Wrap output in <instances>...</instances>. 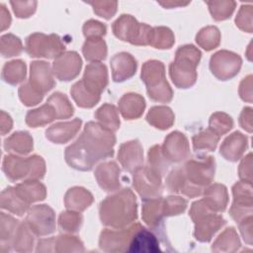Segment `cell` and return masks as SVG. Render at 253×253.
<instances>
[{
	"label": "cell",
	"instance_id": "1",
	"mask_svg": "<svg viewBox=\"0 0 253 253\" xmlns=\"http://www.w3.org/2000/svg\"><path fill=\"white\" fill-rule=\"evenodd\" d=\"M115 142L112 130L89 122L80 137L65 149L66 162L77 170H91L97 161L114 155Z\"/></svg>",
	"mask_w": 253,
	"mask_h": 253
},
{
	"label": "cell",
	"instance_id": "2",
	"mask_svg": "<svg viewBox=\"0 0 253 253\" xmlns=\"http://www.w3.org/2000/svg\"><path fill=\"white\" fill-rule=\"evenodd\" d=\"M100 217L105 225L123 228L137 217L135 196L129 189L107 197L100 205Z\"/></svg>",
	"mask_w": 253,
	"mask_h": 253
},
{
	"label": "cell",
	"instance_id": "3",
	"mask_svg": "<svg viewBox=\"0 0 253 253\" xmlns=\"http://www.w3.org/2000/svg\"><path fill=\"white\" fill-rule=\"evenodd\" d=\"M201 55V51L192 44L178 48L175 60L169 67L171 79L178 88H189L196 82V67Z\"/></svg>",
	"mask_w": 253,
	"mask_h": 253
},
{
	"label": "cell",
	"instance_id": "4",
	"mask_svg": "<svg viewBox=\"0 0 253 253\" xmlns=\"http://www.w3.org/2000/svg\"><path fill=\"white\" fill-rule=\"evenodd\" d=\"M2 169L6 177L12 182L22 179H26V181L36 180L43 177L44 161L37 155L28 158L5 155Z\"/></svg>",
	"mask_w": 253,
	"mask_h": 253
},
{
	"label": "cell",
	"instance_id": "5",
	"mask_svg": "<svg viewBox=\"0 0 253 253\" xmlns=\"http://www.w3.org/2000/svg\"><path fill=\"white\" fill-rule=\"evenodd\" d=\"M141 80L145 83L150 99L167 103L172 99V90L166 81L162 62L157 60L146 61L141 69Z\"/></svg>",
	"mask_w": 253,
	"mask_h": 253
},
{
	"label": "cell",
	"instance_id": "6",
	"mask_svg": "<svg viewBox=\"0 0 253 253\" xmlns=\"http://www.w3.org/2000/svg\"><path fill=\"white\" fill-rule=\"evenodd\" d=\"M190 215L195 222L194 235L201 242L210 241L214 232L225 224V220L220 215L215 214L204 200L195 202L192 205Z\"/></svg>",
	"mask_w": 253,
	"mask_h": 253
},
{
	"label": "cell",
	"instance_id": "7",
	"mask_svg": "<svg viewBox=\"0 0 253 253\" xmlns=\"http://www.w3.org/2000/svg\"><path fill=\"white\" fill-rule=\"evenodd\" d=\"M151 29L145 24L138 23L130 15H122L113 24V31L117 38L136 45L148 44Z\"/></svg>",
	"mask_w": 253,
	"mask_h": 253
},
{
	"label": "cell",
	"instance_id": "8",
	"mask_svg": "<svg viewBox=\"0 0 253 253\" xmlns=\"http://www.w3.org/2000/svg\"><path fill=\"white\" fill-rule=\"evenodd\" d=\"M65 46L56 35L45 36L43 34H33L26 40V51L31 57H57Z\"/></svg>",
	"mask_w": 253,
	"mask_h": 253
},
{
	"label": "cell",
	"instance_id": "9",
	"mask_svg": "<svg viewBox=\"0 0 253 253\" xmlns=\"http://www.w3.org/2000/svg\"><path fill=\"white\" fill-rule=\"evenodd\" d=\"M182 169L187 180L193 186L203 190V187L209 185L213 179L214 159L211 156L191 159Z\"/></svg>",
	"mask_w": 253,
	"mask_h": 253
},
{
	"label": "cell",
	"instance_id": "10",
	"mask_svg": "<svg viewBox=\"0 0 253 253\" xmlns=\"http://www.w3.org/2000/svg\"><path fill=\"white\" fill-rule=\"evenodd\" d=\"M133 187L143 200L158 198L162 193L161 175L151 166L140 167L134 173Z\"/></svg>",
	"mask_w": 253,
	"mask_h": 253
},
{
	"label": "cell",
	"instance_id": "11",
	"mask_svg": "<svg viewBox=\"0 0 253 253\" xmlns=\"http://www.w3.org/2000/svg\"><path fill=\"white\" fill-rule=\"evenodd\" d=\"M241 66V58L231 51L220 50L211 57L210 68L219 80H227L235 76Z\"/></svg>",
	"mask_w": 253,
	"mask_h": 253
},
{
	"label": "cell",
	"instance_id": "12",
	"mask_svg": "<svg viewBox=\"0 0 253 253\" xmlns=\"http://www.w3.org/2000/svg\"><path fill=\"white\" fill-rule=\"evenodd\" d=\"M55 218L53 211L46 205L35 206L28 213L26 223L36 235H46L54 231Z\"/></svg>",
	"mask_w": 253,
	"mask_h": 253
},
{
	"label": "cell",
	"instance_id": "13",
	"mask_svg": "<svg viewBox=\"0 0 253 253\" xmlns=\"http://www.w3.org/2000/svg\"><path fill=\"white\" fill-rule=\"evenodd\" d=\"M140 226L139 223L128 228H120L117 230L105 229L101 233L100 237V247L104 251H126V245H129V242L132 238L133 233Z\"/></svg>",
	"mask_w": 253,
	"mask_h": 253
},
{
	"label": "cell",
	"instance_id": "14",
	"mask_svg": "<svg viewBox=\"0 0 253 253\" xmlns=\"http://www.w3.org/2000/svg\"><path fill=\"white\" fill-rule=\"evenodd\" d=\"M26 84L35 93L43 97V95L55 85L49 70L48 63L44 61L32 62L30 80Z\"/></svg>",
	"mask_w": 253,
	"mask_h": 253
},
{
	"label": "cell",
	"instance_id": "15",
	"mask_svg": "<svg viewBox=\"0 0 253 253\" xmlns=\"http://www.w3.org/2000/svg\"><path fill=\"white\" fill-rule=\"evenodd\" d=\"M81 63V58L75 51L61 53L52 64L53 73L59 80L69 81L78 75Z\"/></svg>",
	"mask_w": 253,
	"mask_h": 253
},
{
	"label": "cell",
	"instance_id": "16",
	"mask_svg": "<svg viewBox=\"0 0 253 253\" xmlns=\"http://www.w3.org/2000/svg\"><path fill=\"white\" fill-rule=\"evenodd\" d=\"M85 89L95 96H99L108 83L107 68L100 62L90 63L85 68L84 77L81 80Z\"/></svg>",
	"mask_w": 253,
	"mask_h": 253
},
{
	"label": "cell",
	"instance_id": "17",
	"mask_svg": "<svg viewBox=\"0 0 253 253\" xmlns=\"http://www.w3.org/2000/svg\"><path fill=\"white\" fill-rule=\"evenodd\" d=\"M162 153L167 159L180 162L186 159L190 155V149L188 144V139L179 131L171 132L164 141Z\"/></svg>",
	"mask_w": 253,
	"mask_h": 253
},
{
	"label": "cell",
	"instance_id": "18",
	"mask_svg": "<svg viewBox=\"0 0 253 253\" xmlns=\"http://www.w3.org/2000/svg\"><path fill=\"white\" fill-rule=\"evenodd\" d=\"M118 159L123 165L124 169L128 172L136 171L142 167L143 153L140 143L137 140L127 141L121 145Z\"/></svg>",
	"mask_w": 253,
	"mask_h": 253
},
{
	"label": "cell",
	"instance_id": "19",
	"mask_svg": "<svg viewBox=\"0 0 253 253\" xmlns=\"http://www.w3.org/2000/svg\"><path fill=\"white\" fill-rule=\"evenodd\" d=\"M113 79L115 82H122L130 78L136 70V60L126 52L116 54L111 59Z\"/></svg>",
	"mask_w": 253,
	"mask_h": 253
},
{
	"label": "cell",
	"instance_id": "20",
	"mask_svg": "<svg viewBox=\"0 0 253 253\" xmlns=\"http://www.w3.org/2000/svg\"><path fill=\"white\" fill-rule=\"evenodd\" d=\"M128 252H158L160 251L158 240L155 235L148 231L143 226H139L137 230L133 233L132 238L129 242Z\"/></svg>",
	"mask_w": 253,
	"mask_h": 253
},
{
	"label": "cell",
	"instance_id": "21",
	"mask_svg": "<svg viewBox=\"0 0 253 253\" xmlns=\"http://www.w3.org/2000/svg\"><path fill=\"white\" fill-rule=\"evenodd\" d=\"M81 123V120L75 119L72 122L55 124L46 129L45 136L54 143H65L76 134Z\"/></svg>",
	"mask_w": 253,
	"mask_h": 253
},
{
	"label": "cell",
	"instance_id": "22",
	"mask_svg": "<svg viewBox=\"0 0 253 253\" xmlns=\"http://www.w3.org/2000/svg\"><path fill=\"white\" fill-rule=\"evenodd\" d=\"M120 169L115 162H106L99 165L95 171V177L102 189L111 192L120 187Z\"/></svg>",
	"mask_w": 253,
	"mask_h": 253
},
{
	"label": "cell",
	"instance_id": "23",
	"mask_svg": "<svg viewBox=\"0 0 253 253\" xmlns=\"http://www.w3.org/2000/svg\"><path fill=\"white\" fill-rule=\"evenodd\" d=\"M247 147V138L239 131L229 135L220 146V154L227 160L236 161Z\"/></svg>",
	"mask_w": 253,
	"mask_h": 253
},
{
	"label": "cell",
	"instance_id": "24",
	"mask_svg": "<svg viewBox=\"0 0 253 253\" xmlns=\"http://www.w3.org/2000/svg\"><path fill=\"white\" fill-rule=\"evenodd\" d=\"M119 108L126 120H133L141 116L145 108V102L144 99L138 94L129 93L121 98Z\"/></svg>",
	"mask_w": 253,
	"mask_h": 253
},
{
	"label": "cell",
	"instance_id": "25",
	"mask_svg": "<svg viewBox=\"0 0 253 253\" xmlns=\"http://www.w3.org/2000/svg\"><path fill=\"white\" fill-rule=\"evenodd\" d=\"M17 194L21 199L30 205L33 202L42 201L45 197V188L36 180H28L15 187Z\"/></svg>",
	"mask_w": 253,
	"mask_h": 253
},
{
	"label": "cell",
	"instance_id": "26",
	"mask_svg": "<svg viewBox=\"0 0 253 253\" xmlns=\"http://www.w3.org/2000/svg\"><path fill=\"white\" fill-rule=\"evenodd\" d=\"M4 149L9 152L27 154L33 149V138L27 131H17L4 140Z\"/></svg>",
	"mask_w": 253,
	"mask_h": 253
},
{
	"label": "cell",
	"instance_id": "27",
	"mask_svg": "<svg viewBox=\"0 0 253 253\" xmlns=\"http://www.w3.org/2000/svg\"><path fill=\"white\" fill-rule=\"evenodd\" d=\"M204 202L213 211H223L227 205V192L223 185L215 184L205 191Z\"/></svg>",
	"mask_w": 253,
	"mask_h": 253
},
{
	"label": "cell",
	"instance_id": "28",
	"mask_svg": "<svg viewBox=\"0 0 253 253\" xmlns=\"http://www.w3.org/2000/svg\"><path fill=\"white\" fill-rule=\"evenodd\" d=\"M93 201L92 195L85 189L80 187H74L69 189L65 195V207L68 210L83 211L88 208Z\"/></svg>",
	"mask_w": 253,
	"mask_h": 253
},
{
	"label": "cell",
	"instance_id": "29",
	"mask_svg": "<svg viewBox=\"0 0 253 253\" xmlns=\"http://www.w3.org/2000/svg\"><path fill=\"white\" fill-rule=\"evenodd\" d=\"M1 208L17 215H23L29 209V205L17 194L15 187H8L1 193Z\"/></svg>",
	"mask_w": 253,
	"mask_h": 253
},
{
	"label": "cell",
	"instance_id": "30",
	"mask_svg": "<svg viewBox=\"0 0 253 253\" xmlns=\"http://www.w3.org/2000/svg\"><path fill=\"white\" fill-rule=\"evenodd\" d=\"M57 119L56 112L51 104L46 102L39 109L29 111L26 116V124L31 127H37L43 126Z\"/></svg>",
	"mask_w": 253,
	"mask_h": 253
},
{
	"label": "cell",
	"instance_id": "31",
	"mask_svg": "<svg viewBox=\"0 0 253 253\" xmlns=\"http://www.w3.org/2000/svg\"><path fill=\"white\" fill-rule=\"evenodd\" d=\"M163 213V199L154 198L148 201L144 200L142 207V217L149 226H156L160 221Z\"/></svg>",
	"mask_w": 253,
	"mask_h": 253
},
{
	"label": "cell",
	"instance_id": "32",
	"mask_svg": "<svg viewBox=\"0 0 253 253\" xmlns=\"http://www.w3.org/2000/svg\"><path fill=\"white\" fill-rule=\"evenodd\" d=\"M147 122L159 129L169 128L174 122V115L168 107H153L146 116Z\"/></svg>",
	"mask_w": 253,
	"mask_h": 253
},
{
	"label": "cell",
	"instance_id": "33",
	"mask_svg": "<svg viewBox=\"0 0 253 253\" xmlns=\"http://www.w3.org/2000/svg\"><path fill=\"white\" fill-rule=\"evenodd\" d=\"M19 224L17 219L1 212V250L4 251L6 247V251H9V247L13 246L14 236Z\"/></svg>",
	"mask_w": 253,
	"mask_h": 253
},
{
	"label": "cell",
	"instance_id": "34",
	"mask_svg": "<svg viewBox=\"0 0 253 253\" xmlns=\"http://www.w3.org/2000/svg\"><path fill=\"white\" fill-rule=\"evenodd\" d=\"M82 51L87 60L98 61L106 58L107 46L101 38H91L86 40Z\"/></svg>",
	"mask_w": 253,
	"mask_h": 253
},
{
	"label": "cell",
	"instance_id": "35",
	"mask_svg": "<svg viewBox=\"0 0 253 253\" xmlns=\"http://www.w3.org/2000/svg\"><path fill=\"white\" fill-rule=\"evenodd\" d=\"M26 76V64L22 60L7 62L2 70V78L5 82L16 85L22 82Z\"/></svg>",
	"mask_w": 253,
	"mask_h": 253
},
{
	"label": "cell",
	"instance_id": "36",
	"mask_svg": "<svg viewBox=\"0 0 253 253\" xmlns=\"http://www.w3.org/2000/svg\"><path fill=\"white\" fill-rule=\"evenodd\" d=\"M95 117L100 121L101 126L104 127L115 131L119 128L120 120L118 117V112L115 106L105 104L100 109L97 110Z\"/></svg>",
	"mask_w": 253,
	"mask_h": 253
},
{
	"label": "cell",
	"instance_id": "37",
	"mask_svg": "<svg viewBox=\"0 0 253 253\" xmlns=\"http://www.w3.org/2000/svg\"><path fill=\"white\" fill-rule=\"evenodd\" d=\"M174 42V36L168 28L156 27L151 29L148 44L156 48H170Z\"/></svg>",
	"mask_w": 253,
	"mask_h": 253
},
{
	"label": "cell",
	"instance_id": "38",
	"mask_svg": "<svg viewBox=\"0 0 253 253\" xmlns=\"http://www.w3.org/2000/svg\"><path fill=\"white\" fill-rule=\"evenodd\" d=\"M32 233L33 231L30 229V227L26 222L20 223L16 230L14 240H13L14 249L19 252L31 251L34 243V238Z\"/></svg>",
	"mask_w": 253,
	"mask_h": 253
},
{
	"label": "cell",
	"instance_id": "39",
	"mask_svg": "<svg viewBox=\"0 0 253 253\" xmlns=\"http://www.w3.org/2000/svg\"><path fill=\"white\" fill-rule=\"evenodd\" d=\"M70 93L76 104L82 108H92L98 103L100 99L99 96H95L88 92L83 86L81 80L72 86Z\"/></svg>",
	"mask_w": 253,
	"mask_h": 253
},
{
	"label": "cell",
	"instance_id": "40",
	"mask_svg": "<svg viewBox=\"0 0 253 253\" xmlns=\"http://www.w3.org/2000/svg\"><path fill=\"white\" fill-rule=\"evenodd\" d=\"M219 31L216 27H207L202 29L196 37V42L206 50L215 48L219 43Z\"/></svg>",
	"mask_w": 253,
	"mask_h": 253
},
{
	"label": "cell",
	"instance_id": "41",
	"mask_svg": "<svg viewBox=\"0 0 253 253\" xmlns=\"http://www.w3.org/2000/svg\"><path fill=\"white\" fill-rule=\"evenodd\" d=\"M240 243L238 236L234 228H226V230L218 236L216 241L212 245V250L214 251H231L232 246L234 250L238 249Z\"/></svg>",
	"mask_w": 253,
	"mask_h": 253
},
{
	"label": "cell",
	"instance_id": "42",
	"mask_svg": "<svg viewBox=\"0 0 253 253\" xmlns=\"http://www.w3.org/2000/svg\"><path fill=\"white\" fill-rule=\"evenodd\" d=\"M47 102L53 106L56 112L57 119H66L72 116L73 108L64 94H61L59 92L53 93L48 98Z\"/></svg>",
	"mask_w": 253,
	"mask_h": 253
},
{
	"label": "cell",
	"instance_id": "43",
	"mask_svg": "<svg viewBox=\"0 0 253 253\" xmlns=\"http://www.w3.org/2000/svg\"><path fill=\"white\" fill-rule=\"evenodd\" d=\"M219 136L211 129H206L193 136V145L195 150L208 149L212 151L215 149Z\"/></svg>",
	"mask_w": 253,
	"mask_h": 253
},
{
	"label": "cell",
	"instance_id": "44",
	"mask_svg": "<svg viewBox=\"0 0 253 253\" xmlns=\"http://www.w3.org/2000/svg\"><path fill=\"white\" fill-rule=\"evenodd\" d=\"M1 54L3 57H11L22 52L23 45L21 40L12 35L6 34L1 37Z\"/></svg>",
	"mask_w": 253,
	"mask_h": 253
},
{
	"label": "cell",
	"instance_id": "45",
	"mask_svg": "<svg viewBox=\"0 0 253 253\" xmlns=\"http://www.w3.org/2000/svg\"><path fill=\"white\" fill-rule=\"evenodd\" d=\"M232 126V119L223 113H215L210 119V129H211L218 136L228 131Z\"/></svg>",
	"mask_w": 253,
	"mask_h": 253
},
{
	"label": "cell",
	"instance_id": "46",
	"mask_svg": "<svg viewBox=\"0 0 253 253\" xmlns=\"http://www.w3.org/2000/svg\"><path fill=\"white\" fill-rule=\"evenodd\" d=\"M212 18L216 21L225 20L230 17L234 10L235 2H208Z\"/></svg>",
	"mask_w": 253,
	"mask_h": 253
},
{
	"label": "cell",
	"instance_id": "47",
	"mask_svg": "<svg viewBox=\"0 0 253 253\" xmlns=\"http://www.w3.org/2000/svg\"><path fill=\"white\" fill-rule=\"evenodd\" d=\"M58 223L61 230L75 232L80 228L82 215L77 212H62L59 216Z\"/></svg>",
	"mask_w": 253,
	"mask_h": 253
},
{
	"label": "cell",
	"instance_id": "48",
	"mask_svg": "<svg viewBox=\"0 0 253 253\" xmlns=\"http://www.w3.org/2000/svg\"><path fill=\"white\" fill-rule=\"evenodd\" d=\"M187 207V201L180 197H168L163 200V213L165 216L179 214Z\"/></svg>",
	"mask_w": 253,
	"mask_h": 253
},
{
	"label": "cell",
	"instance_id": "49",
	"mask_svg": "<svg viewBox=\"0 0 253 253\" xmlns=\"http://www.w3.org/2000/svg\"><path fill=\"white\" fill-rule=\"evenodd\" d=\"M148 162L150 166L156 170L160 175H163L168 168V163L166 162V158L162 156V152L160 146L155 145L148 152Z\"/></svg>",
	"mask_w": 253,
	"mask_h": 253
},
{
	"label": "cell",
	"instance_id": "50",
	"mask_svg": "<svg viewBox=\"0 0 253 253\" xmlns=\"http://www.w3.org/2000/svg\"><path fill=\"white\" fill-rule=\"evenodd\" d=\"M10 4L13 7V11L18 18H28L30 17L36 10L37 2L29 1V2H20V1H11Z\"/></svg>",
	"mask_w": 253,
	"mask_h": 253
},
{
	"label": "cell",
	"instance_id": "51",
	"mask_svg": "<svg viewBox=\"0 0 253 253\" xmlns=\"http://www.w3.org/2000/svg\"><path fill=\"white\" fill-rule=\"evenodd\" d=\"M83 34L86 39L100 38L106 34V26L98 21L90 20L84 24Z\"/></svg>",
	"mask_w": 253,
	"mask_h": 253
},
{
	"label": "cell",
	"instance_id": "52",
	"mask_svg": "<svg viewBox=\"0 0 253 253\" xmlns=\"http://www.w3.org/2000/svg\"><path fill=\"white\" fill-rule=\"evenodd\" d=\"M94 12L107 20L111 19L117 10V2H90Z\"/></svg>",
	"mask_w": 253,
	"mask_h": 253
},
{
	"label": "cell",
	"instance_id": "53",
	"mask_svg": "<svg viewBox=\"0 0 253 253\" xmlns=\"http://www.w3.org/2000/svg\"><path fill=\"white\" fill-rule=\"evenodd\" d=\"M0 21H1V31H4L10 26L11 23V17L9 11H7L4 4H0Z\"/></svg>",
	"mask_w": 253,
	"mask_h": 253
},
{
	"label": "cell",
	"instance_id": "54",
	"mask_svg": "<svg viewBox=\"0 0 253 253\" xmlns=\"http://www.w3.org/2000/svg\"><path fill=\"white\" fill-rule=\"evenodd\" d=\"M12 128V120L8 114L4 111L1 112V133L4 135Z\"/></svg>",
	"mask_w": 253,
	"mask_h": 253
}]
</instances>
